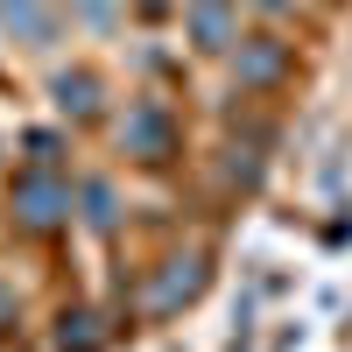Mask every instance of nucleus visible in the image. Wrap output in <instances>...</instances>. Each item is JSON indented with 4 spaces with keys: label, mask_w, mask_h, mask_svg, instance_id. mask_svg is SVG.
I'll list each match as a JSON object with an SVG mask.
<instances>
[{
    "label": "nucleus",
    "mask_w": 352,
    "mask_h": 352,
    "mask_svg": "<svg viewBox=\"0 0 352 352\" xmlns=\"http://www.w3.org/2000/svg\"><path fill=\"white\" fill-rule=\"evenodd\" d=\"M8 212H14V226H21V232H56V226H71L78 197H71V184H64L56 169H28V176H14Z\"/></svg>",
    "instance_id": "f257e3e1"
},
{
    "label": "nucleus",
    "mask_w": 352,
    "mask_h": 352,
    "mask_svg": "<svg viewBox=\"0 0 352 352\" xmlns=\"http://www.w3.org/2000/svg\"><path fill=\"white\" fill-rule=\"evenodd\" d=\"M120 148L134 155V162H169L176 148H184V127H176V113L162 106V99H134L127 106V120H120Z\"/></svg>",
    "instance_id": "f03ea898"
},
{
    "label": "nucleus",
    "mask_w": 352,
    "mask_h": 352,
    "mask_svg": "<svg viewBox=\"0 0 352 352\" xmlns=\"http://www.w3.org/2000/svg\"><path fill=\"white\" fill-rule=\"evenodd\" d=\"M197 289H204V254H169L162 268H155V282H148V317L184 310Z\"/></svg>",
    "instance_id": "7ed1b4c3"
},
{
    "label": "nucleus",
    "mask_w": 352,
    "mask_h": 352,
    "mask_svg": "<svg viewBox=\"0 0 352 352\" xmlns=\"http://www.w3.org/2000/svg\"><path fill=\"white\" fill-rule=\"evenodd\" d=\"M0 28H8L21 50H50L64 36V14H56L50 0H0Z\"/></svg>",
    "instance_id": "20e7f679"
},
{
    "label": "nucleus",
    "mask_w": 352,
    "mask_h": 352,
    "mask_svg": "<svg viewBox=\"0 0 352 352\" xmlns=\"http://www.w3.org/2000/svg\"><path fill=\"white\" fill-rule=\"evenodd\" d=\"M232 71H240V85L268 92V85L289 78V43H275V36H247V43H232Z\"/></svg>",
    "instance_id": "39448f33"
},
{
    "label": "nucleus",
    "mask_w": 352,
    "mask_h": 352,
    "mask_svg": "<svg viewBox=\"0 0 352 352\" xmlns=\"http://www.w3.org/2000/svg\"><path fill=\"white\" fill-rule=\"evenodd\" d=\"M184 21H190V43L212 50V56L240 43V0H190Z\"/></svg>",
    "instance_id": "423d86ee"
},
{
    "label": "nucleus",
    "mask_w": 352,
    "mask_h": 352,
    "mask_svg": "<svg viewBox=\"0 0 352 352\" xmlns=\"http://www.w3.org/2000/svg\"><path fill=\"white\" fill-rule=\"evenodd\" d=\"M50 99H56V113H71V120H92L99 99H106V85H99V71H56Z\"/></svg>",
    "instance_id": "0eeeda50"
},
{
    "label": "nucleus",
    "mask_w": 352,
    "mask_h": 352,
    "mask_svg": "<svg viewBox=\"0 0 352 352\" xmlns=\"http://www.w3.org/2000/svg\"><path fill=\"white\" fill-rule=\"evenodd\" d=\"M78 219L92 226V232H113V226H120V190H113L106 176H92V184L78 190Z\"/></svg>",
    "instance_id": "6e6552de"
},
{
    "label": "nucleus",
    "mask_w": 352,
    "mask_h": 352,
    "mask_svg": "<svg viewBox=\"0 0 352 352\" xmlns=\"http://www.w3.org/2000/svg\"><path fill=\"white\" fill-rule=\"evenodd\" d=\"M56 345H64V352H92V345H99L92 317H85V310H64V331H56Z\"/></svg>",
    "instance_id": "1a4fd4ad"
},
{
    "label": "nucleus",
    "mask_w": 352,
    "mask_h": 352,
    "mask_svg": "<svg viewBox=\"0 0 352 352\" xmlns=\"http://www.w3.org/2000/svg\"><path fill=\"white\" fill-rule=\"evenodd\" d=\"M21 148H28V162H36V169H56V155H64V134L36 127V134H21Z\"/></svg>",
    "instance_id": "9d476101"
},
{
    "label": "nucleus",
    "mask_w": 352,
    "mask_h": 352,
    "mask_svg": "<svg viewBox=\"0 0 352 352\" xmlns=\"http://www.w3.org/2000/svg\"><path fill=\"white\" fill-rule=\"evenodd\" d=\"M64 8H71L85 28H113V21H120V0H64Z\"/></svg>",
    "instance_id": "9b49d317"
},
{
    "label": "nucleus",
    "mask_w": 352,
    "mask_h": 352,
    "mask_svg": "<svg viewBox=\"0 0 352 352\" xmlns=\"http://www.w3.org/2000/svg\"><path fill=\"white\" fill-rule=\"evenodd\" d=\"M14 324H21V303H14V289H8V282H0V338H8Z\"/></svg>",
    "instance_id": "f8f14e48"
},
{
    "label": "nucleus",
    "mask_w": 352,
    "mask_h": 352,
    "mask_svg": "<svg viewBox=\"0 0 352 352\" xmlns=\"http://www.w3.org/2000/svg\"><path fill=\"white\" fill-rule=\"evenodd\" d=\"M134 8H141V14H169V0H134Z\"/></svg>",
    "instance_id": "ddd939ff"
},
{
    "label": "nucleus",
    "mask_w": 352,
    "mask_h": 352,
    "mask_svg": "<svg viewBox=\"0 0 352 352\" xmlns=\"http://www.w3.org/2000/svg\"><path fill=\"white\" fill-rule=\"evenodd\" d=\"M261 8H289V0H261Z\"/></svg>",
    "instance_id": "4468645a"
}]
</instances>
